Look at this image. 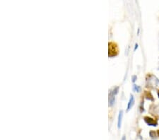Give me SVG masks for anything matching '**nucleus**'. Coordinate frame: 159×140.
Wrapping results in <instances>:
<instances>
[{
  "mask_svg": "<svg viewBox=\"0 0 159 140\" xmlns=\"http://www.w3.org/2000/svg\"><path fill=\"white\" fill-rule=\"evenodd\" d=\"M118 54V47L116 44L113 42L109 43V56L110 57H114Z\"/></svg>",
  "mask_w": 159,
  "mask_h": 140,
  "instance_id": "nucleus-1",
  "label": "nucleus"
},
{
  "mask_svg": "<svg viewBox=\"0 0 159 140\" xmlns=\"http://www.w3.org/2000/svg\"><path fill=\"white\" fill-rule=\"evenodd\" d=\"M144 121L146 122L147 125H150V126H156L158 125V123H157L156 120L152 119V118H149V117H145L144 118Z\"/></svg>",
  "mask_w": 159,
  "mask_h": 140,
  "instance_id": "nucleus-2",
  "label": "nucleus"
},
{
  "mask_svg": "<svg viewBox=\"0 0 159 140\" xmlns=\"http://www.w3.org/2000/svg\"><path fill=\"white\" fill-rule=\"evenodd\" d=\"M115 94H114L112 91H111L110 93V94H109V105H110V106H112V105L114 104V103H115Z\"/></svg>",
  "mask_w": 159,
  "mask_h": 140,
  "instance_id": "nucleus-3",
  "label": "nucleus"
},
{
  "mask_svg": "<svg viewBox=\"0 0 159 140\" xmlns=\"http://www.w3.org/2000/svg\"><path fill=\"white\" fill-rule=\"evenodd\" d=\"M122 117H123V111L120 110L119 112V115H118V120H117V127L118 129L121 127V124H122Z\"/></svg>",
  "mask_w": 159,
  "mask_h": 140,
  "instance_id": "nucleus-4",
  "label": "nucleus"
},
{
  "mask_svg": "<svg viewBox=\"0 0 159 140\" xmlns=\"http://www.w3.org/2000/svg\"><path fill=\"white\" fill-rule=\"evenodd\" d=\"M134 104V98L133 95H131L130 99H129V100L128 105H127V111H129V110L132 108V106H133Z\"/></svg>",
  "mask_w": 159,
  "mask_h": 140,
  "instance_id": "nucleus-5",
  "label": "nucleus"
},
{
  "mask_svg": "<svg viewBox=\"0 0 159 140\" xmlns=\"http://www.w3.org/2000/svg\"><path fill=\"white\" fill-rule=\"evenodd\" d=\"M145 95H146V97H147V99L151 100H153V96H152L151 93L150 92H149V91H147V92H146Z\"/></svg>",
  "mask_w": 159,
  "mask_h": 140,
  "instance_id": "nucleus-6",
  "label": "nucleus"
},
{
  "mask_svg": "<svg viewBox=\"0 0 159 140\" xmlns=\"http://www.w3.org/2000/svg\"><path fill=\"white\" fill-rule=\"evenodd\" d=\"M133 90L137 92H139L141 91V88L139 86H137V85H134L133 86Z\"/></svg>",
  "mask_w": 159,
  "mask_h": 140,
  "instance_id": "nucleus-7",
  "label": "nucleus"
},
{
  "mask_svg": "<svg viewBox=\"0 0 159 140\" xmlns=\"http://www.w3.org/2000/svg\"><path fill=\"white\" fill-rule=\"evenodd\" d=\"M150 136L152 138H156V133L154 132L153 131H151L150 132Z\"/></svg>",
  "mask_w": 159,
  "mask_h": 140,
  "instance_id": "nucleus-8",
  "label": "nucleus"
},
{
  "mask_svg": "<svg viewBox=\"0 0 159 140\" xmlns=\"http://www.w3.org/2000/svg\"><path fill=\"white\" fill-rule=\"evenodd\" d=\"M136 79H137V77H136V76H134V77H132V81L134 82L136 81Z\"/></svg>",
  "mask_w": 159,
  "mask_h": 140,
  "instance_id": "nucleus-9",
  "label": "nucleus"
},
{
  "mask_svg": "<svg viewBox=\"0 0 159 140\" xmlns=\"http://www.w3.org/2000/svg\"><path fill=\"white\" fill-rule=\"evenodd\" d=\"M137 47H138V44H136V45H135V48H134V50H137Z\"/></svg>",
  "mask_w": 159,
  "mask_h": 140,
  "instance_id": "nucleus-10",
  "label": "nucleus"
},
{
  "mask_svg": "<svg viewBox=\"0 0 159 140\" xmlns=\"http://www.w3.org/2000/svg\"><path fill=\"white\" fill-rule=\"evenodd\" d=\"M121 140H126V137H125V136H123V137H122V139H121Z\"/></svg>",
  "mask_w": 159,
  "mask_h": 140,
  "instance_id": "nucleus-11",
  "label": "nucleus"
},
{
  "mask_svg": "<svg viewBox=\"0 0 159 140\" xmlns=\"http://www.w3.org/2000/svg\"><path fill=\"white\" fill-rule=\"evenodd\" d=\"M158 97H159V90H158Z\"/></svg>",
  "mask_w": 159,
  "mask_h": 140,
  "instance_id": "nucleus-12",
  "label": "nucleus"
},
{
  "mask_svg": "<svg viewBox=\"0 0 159 140\" xmlns=\"http://www.w3.org/2000/svg\"><path fill=\"white\" fill-rule=\"evenodd\" d=\"M158 134H159V130H158Z\"/></svg>",
  "mask_w": 159,
  "mask_h": 140,
  "instance_id": "nucleus-13",
  "label": "nucleus"
}]
</instances>
